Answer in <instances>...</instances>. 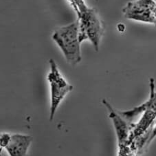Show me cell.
<instances>
[{
	"instance_id": "1",
	"label": "cell",
	"mask_w": 156,
	"mask_h": 156,
	"mask_svg": "<svg viewBox=\"0 0 156 156\" xmlns=\"http://www.w3.org/2000/svg\"><path fill=\"white\" fill-rule=\"evenodd\" d=\"M52 39L60 48L67 62L72 66L77 65L82 60L78 20L66 26L56 28Z\"/></svg>"
},
{
	"instance_id": "2",
	"label": "cell",
	"mask_w": 156,
	"mask_h": 156,
	"mask_svg": "<svg viewBox=\"0 0 156 156\" xmlns=\"http://www.w3.org/2000/svg\"><path fill=\"white\" fill-rule=\"evenodd\" d=\"M80 42L89 41L94 50H99L105 33V24L97 11L88 6L76 13Z\"/></svg>"
},
{
	"instance_id": "3",
	"label": "cell",
	"mask_w": 156,
	"mask_h": 156,
	"mask_svg": "<svg viewBox=\"0 0 156 156\" xmlns=\"http://www.w3.org/2000/svg\"><path fill=\"white\" fill-rule=\"evenodd\" d=\"M50 72L47 76L50 90V120H53L61 102L66 96L73 90V87L66 81L59 71L57 64L53 59H50Z\"/></svg>"
},
{
	"instance_id": "4",
	"label": "cell",
	"mask_w": 156,
	"mask_h": 156,
	"mask_svg": "<svg viewBox=\"0 0 156 156\" xmlns=\"http://www.w3.org/2000/svg\"><path fill=\"white\" fill-rule=\"evenodd\" d=\"M122 13L128 20L156 26V2L155 0H136L123 8Z\"/></svg>"
},
{
	"instance_id": "5",
	"label": "cell",
	"mask_w": 156,
	"mask_h": 156,
	"mask_svg": "<svg viewBox=\"0 0 156 156\" xmlns=\"http://www.w3.org/2000/svg\"><path fill=\"white\" fill-rule=\"evenodd\" d=\"M103 104L106 107L109 111V117L112 120L114 124L115 133H116L118 148H121L131 146L129 142V138L131 124L127 122L124 118L121 116L118 111H116L113 108L108 101L106 99H103Z\"/></svg>"
},
{
	"instance_id": "6",
	"label": "cell",
	"mask_w": 156,
	"mask_h": 156,
	"mask_svg": "<svg viewBox=\"0 0 156 156\" xmlns=\"http://www.w3.org/2000/svg\"><path fill=\"white\" fill-rule=\"evenodd\" d=\"M149 98L144 103L127 111H118L121 116L127 122L132 124L133 121L137 117L141 115L146 111H151L156 113V91L155 80L153 78H150L149 80Z\"/></svg>"
},
{
	"instance_id": "7",
	"label": "cell",
	"mask_w": 156,
	"mask_h": 156,
	"mask_svg": "<svg viewBox=\"0 0 156 156\" xmlns=\"http://www.w3.org/2000/svg\"><path fill=\"white\" fill-rule=\"evenodd\" d=\"M156 121V113L151 111H146L141 115L138 122L131 124V130L129 142V144H132L142 136L146 135L151 131Z\"/></svg>"
},
{
	"instance_id": "8",
	"label": "cell",
	"mask_w": 156,
	"mask_h": 156,
	"mask_svg": "<svg viewBox=\"0 0 156 156\" xmlns=\"http://www.w3.org/2000/svg\"><path fill=\"white\" fill-rule=\"evenodd\" d=\"M33 138L24 134L16 133L10 135L6 144L4 146L9 156H27Z\"/></svg>"
},
{
	"instance_id": "9",
	"label": "cell",
	"mask_w": 156,
	"mask_h": 156,
	"mask_svg": "<svg viewBox=\"0 0 156 156\" xmlns=\"http://www.w3.org/2000/svg\"><path fill=\"white\" fill-rule=\"evenodd\" d=\"M68 2L70 4V6L73 8L76 13L87 6L84 0H68Z\"/></svg>"
},
{
	"instance_id": "10",
	"label": "cell",
	"mask_w": 156,
	"mask_h": 156,
	"mask_svg": "<svg viewBox=\"0 0 156 156\" xmlns=\"http://www.w3.org/2000/svg\"><path fill=\"white\" fill-rule=\"evenodd\" d=\"M155 138H156V121L155 122L154 124H153V127L151 128V131L150 132L149 138H148V140L146 144V148L147 147H149V145L151 144V142Z\"/></svg>"
}]
</instances>
